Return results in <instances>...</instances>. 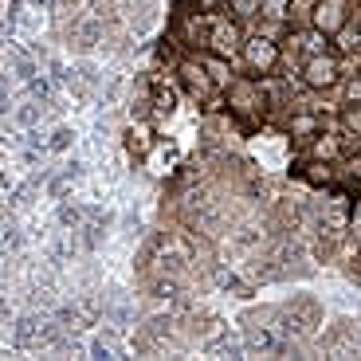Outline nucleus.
<instances>
[{
	"label": "nucleus",
	"instance_id": "obj_24",
	"mask_svg": "<svg viewBox=\"0 0 361 361\" xmlns=\"http://www.w3.org/2000/svg\"><path fill=\"white\" fill-rule=\"evenodd\" d=\"M357 32H361V20H357Z\"/></svg>",
	"mask_w": 361,
	"mask_h": 361
},
{
	"label": "nucleus",
	"instance_id": "obj_9",
	"mask_svg": "<svg viewBox=\"0 0 361 361\" xmlns=\"http://www.w3.org/2000/svg\"><path fill=\"white\" fill-rule=\"evenodd\" d=\"M287 130H290V137H298V142H310L314 134H322V118H314V114H295Z\"/></svg>",
	"mask_w": 361,
	"mask_h": 361
},
{
	"label": "nucleus",
	"instance_id": "obj_19",
	"mask_svg": "<svg viewBox=\"0 0 361 361\" xmlns=\"http://www.w3.org/2000/svg\"><path fill=\"white\" fill-rule=\"evenodd\" d=\"M27 94H32V99H39V102H47V94H51V87H47L44 79H32V82H27Z\"/></svg>",
	"mask_w": 361,
	"mask_h": 361
},
{
	"label": "nucleus",
	"instance_id": "obj_15",
	"mask_svg": "<svg viewBox=\"0 0 361 361\" xmlns=\"http://www.w3.org/2000/svg\"><path fill=\"white\" fill-rule=\"evenodd\" d=\"M290 12V0H263V16L271 20H283Z\"/></svg>",
	"mask_w": 361,
	"mask_h": 361
},
{
	"label": "nucleus",
	"instance_id": "obj_3",
	"mask_svg": "<svg viewBox=\"0 0 361 361\" xmlns=\"http://www.w3.org/2000/svg\"><path fill=\"white\" fill-rule=\"evenodd\" d=\"M244 59H247L252 71L267 75V71L279 67V44H275L271 36H255V39H247V44H244Z\"/></svg>",
	"mask_w": 361,
	"mask_h": 361
},
{
	"label": "nucleus",
	"instance_id": "obj_6",
	"mask_svg": "<svg viewBox=\"0 0 361 361\" xmlns=\"http://www.w3.org/2000/svg\"><path fill=\"white\" fill-rule=\"evenodd\" d=\"M244 44V36H240V24H232V20H212V36H208V47L216 55H235V47Z\"/></svg>",
	"mask_w": 361,
	"mask_h": 361
},
{
	"label": "nucleus",
	"instance_id": "obj_20",
	"mask_svg": "<svg viewBox=\"0 0 361 361\" xmlns=\"http://www.w3.org/2000/svg\"><path fill=\"white\" fill-rule=\"evenodd\" d=\"M16 75L24 82H32V79H36V59H16Z\"/></svg>",
	"mask_w": 361,
	"mask_h": 361
},
{
	"label": "nucleus",
	"instance_id": "obj_8",
	"mask_svg": "<svg viewBox=\"0 0 361 361\" xmlns=\"http://www.w3.org/2000/svg\"><path fill=\"white\" fill-rule=\"evenodd\" d=\"M287 44L295 47V51H302V55H322L326 51V32H318V27L310 24L307 32H295Z\"/></svg>",
	"mask_w": 361,
	"mask_h": 361
},
{
	"label": "nucleus",
	"instance_id": "obj_2",
	"mask_svg": "<svg viewBox=\"0 0 361 361\" xmlns=\"http://www.w3.org/2000/svg\"><path fill=\"white\" fill-rule=\"evenodd\" d=\"M228 106H232L235 114H259L263 110V87L252 79H232V87H228Z\"/></svg>",
	"mask_w": 361,
	"mask_h": 361
},
{
	"label": "nucleus",
	"instance_id": "obj_13",
	"mask_svg": "<svg viewBox=\"0 0 361 361\" xmlns=\"http://www.w3.org/2000/svg\"><path fill=\"white\" fill-rule=\"evenodd\" d=\"M71 142H75V134L67 126H59L51 134V142H47V149H55V154H63V149H71Z\"/></svg>",
	"mask_w": 361,
	"mask_h": 361
},
{
	"label": "nucleus",
	"instance_id": "obj_1",
	"mask_svg": "<svg viewBox=\"0 0 361 361\" xmlns=\"http://www.w3.org/2000/svg\"><path fill=\"white\" fill-rule=\"evenodd\" d=\"M302 82L310 90H326L338 82V59L334 55H307V63H302Z\"/></svg>",
	"mask_w": 361,
	"mask_h": 361
},
{
	"label": "nucleus",
	"instance_id": "obj_5",
	"mask_svg": "<svg viewBox=\"0 0 361 361\" xmlns=\"http://www.w3.org/2000/svg\"><path fill=\"white\" fill-rule=\"evenodd\" d=\"M310 24H314L318 32H326V36L342 32L345 27V0H314V16H310Z\"/></svg>",
	"mask_w": 361,
	"mask_h": 361
},
{
	"label": "nucleus",
	"instance_id": "obj_10",
	"mask_svg": "<svg viewBox=\"0 0 361 361\" xmlns=\"http://www.w3.org/2000/svg\"><path fill=\"white\" fill-rule=\"evenodd\" d=\"M204 63H208V75H212L216 87H232V67H228L224 55H204Z\"/></svg>",
	"mask_w": 361,
	"mask_h": 361
},
{
	"label": "nucleus",
	"instance_id": "obj_7",
	"mask_svg": "<svg viewBox=\"0 0 361 361\" xmlns=\"http://www.w3.org/2000/svg\"><path fill=\"white\" fill-rule=\"evenodd\" d=\"M342 149H345V142L334 137V134H314L310 137V161H338Z\"/></svg>",
	"mask_w": 361,
	"mask_h": 361
},
{
	"label": "nucleus",
	"instance_id": "obj_16",
	"mask_svg": "<svg viewBox=\"0 0 361 361\" xmlns=\"http://www.w3.org/2000/svg\"><path fill=\"white\" fill-rule=\"evenodd\" d=\"M79 220H82V208L59 204V224H63V228H79Z\"/></svg>",
	"mask_w": 361,
	"mask_h": 361
},
{
	"label": "nucleus",
	"instance_id": "obj_18",
	"mask_svg": "<svg viewBox=\"0 0 361 361\" xmlns=\"http://www.w3.org/2000/svg\"><path fill=\"white\" fill-rule=\"evenodd\" d=\"M342 126L350 130V134H357V137H361V106H345V114H342Z\"/></svg>",
	"mask_w": 361,
	"mask_h": 361
},
{
	"label": "nucleus",
	"instance_id": "obj_11",
	"mask_svg": "<svg viewBox=\"0 0 361 361\" xmlns=\"http://www.w3.org/2000/svg\"><path fill=\"white\" fill-rule=\"evenodd\" d=\"M302 177L310 180V185H334V169L326 161H310V165H302Z\"/></svg>",
	"mask_w": 361,
	"mask_h": 361
},
{
	"label": "nucleus",
	"instance_id": "obj_23",
	"mask_svg": "<svg viewBox=\"0 0 361 361\" xmlns=\"http://www.w3.org/2000/svg\"><path fill=\"white\" fill-rule=\"evenodd\" d=\"M90 353H94V357H110V345H106V342H102V338H99V342L90 345Z\"/></svg>",
	"mask_w": 361,
	"mask_h": 361
},
{
	"label": "nucleus",
	"instance_id": "obj_14",
	"mask_svg": "<svg viewBox=\"0 0 361 361\" xmlns=\"http://www.w3.org/2000/svg\"><path fill=\"white\" fill-rule=\"evenodd\" d=\"M232 12H235V16H259V12H263V0H232Z\"/></svg>",
	"mask_w": 361,
	"mask_h": 361
},
{
	"label": "nucleus",
	"instance_id": "obj_17",
	"mask_svg": "<svg viewBox=\"0 0 361 361\" xmlns=\"http://www.w3.org/2000/svg\"><path fill=\"white\" fill-rule=\"evenodd\" d=\"M149 102H154L157 114H169V110H173V90L157 87V90H154V99H149Z\"/></svg>",
	"mask_w": 361,
	"mask_h": 361
},
{
	"label": "nucleus",
	"instance_id": "obj_12",
	"mask_svg": "<svg viewBox=\"0 0 361 361\" xmlns=\"http://www.w3.org/2000/svg\"><path fill=\"white\" fill-rule=\"evenodd\" d=\"M39 114H44V106H36V102H24V106L16 110V122H20V126H36Z\"/></svg>",
	"mask_w": 361,
	"mask_h": 361
},
{
	"label": "nucleus",
	"instance_id": "obj_4",
	"mask_svg": "<svg viewBox=\"0 0 361 361\" xmlns=\"http://www.w3.org/2000/svg\"><path fill=\"white\" fill-rule=\"evenodd\" d=\"M180 82H185V90H189L192 99H212V75H208V63L204 59H180Z\"/></svg>",
	"mask_w": 361,
	"mask_h": 361
},
{
	"label": "nucleus",
	"instance_id": "obj_21",
	"mask_svg": "<svg viewBox=\"0 0 361 361\" xmlns=\"http://www.w3.org/2000/svg\"><path fill=\"white\" fill-rule=\"evenodd\" d=\"M345 102H350V106H361V79H350V87H345Z\"/></svg>",
	"mask_w": 361,
	"mask_h": 361
},
{
	"label": "nucleus",
	"instance_id": "obj_22",
	"mask_svg": "<svg viewBox=\"0 0 361 361\" xmlns=\"http://www.w3.org/2000/svg\"><path fill=\"white\" fill-rule=\"evenodd\" d=\"M51 79H55V82H71V75H67V67L59 63V59L51 63Z\"/></svg>",
	"mask_w": 361,
	"mask_h": 361
}]
</instances>
